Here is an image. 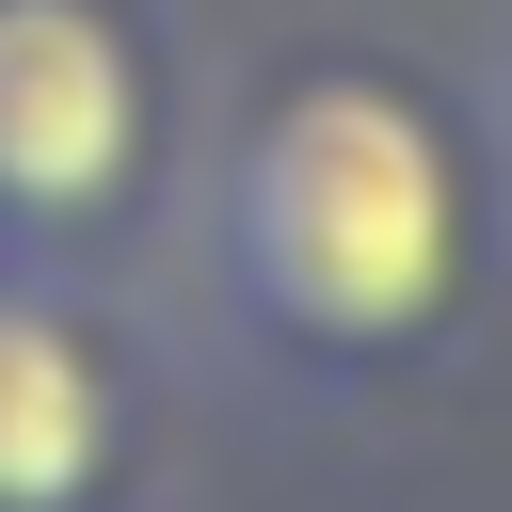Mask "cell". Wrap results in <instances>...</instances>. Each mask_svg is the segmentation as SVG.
<instances>
[{
	"label": "cell",
	"instance_id": "1",
	"mask_svg": "<svg viewBox=\"0 0 512 512\" xmlns=\"http://www.w3.org/2000/svg\"><path fill=\"white\" fill-rule=\"evenodd\" d=\"M224 288L304 368H400L464 304V144L384 64H304L256 96L208 192Z\"/></svg>",
	"mask_w": 512,
	"mask_h": 512
},
{
	"label": "cell",
	"instance_id": "3",
	"mask_svg": "<svg viewBox=\"0 0 512 512\" xmlns=\"http://www.w3.org/2000/svg\"><path fill=\"white\" fill-rule=\"evenodd\" d=\"M128 464V384L80 304L0 288V512H96Z\"/></svg>",
	"mask_w": 512,
	"mask_h": 512
},
{
	"label": "cell",
	"instance_id": "2",
	"mask_svg": "<svg viewBox=\"0 0 512 512\" xmlns=\"http://www.w3.org/2000/svg\"><path fill=\"white\" fill-rule=\"evenodd\" d=\"M160 160V80L112 0H0V224H128Z\"/></svg>",
	"mask_w": 512,
	"mask_h": 512
}]
</instances>
